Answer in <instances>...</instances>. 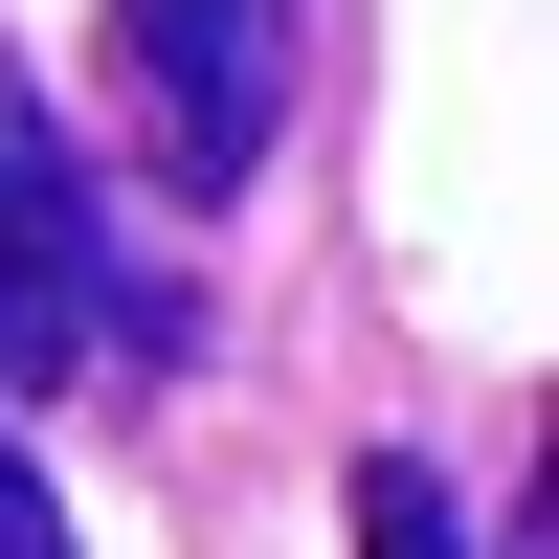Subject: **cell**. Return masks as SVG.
I'll use <instances>...</instances> for the list:
<instances>
[{
    "label": "cell",
    "instance_id": "277c9868",
    "mask_svg": "<svg viewBox=\"0 0 559 559\" xmlns=\"http://www.w3.org/2000/svg\"><path fill=\"white\" fill-rule=\"evenodd\" d=\"M0 559H68V515H45V471H23V426H0Z\"/></svg>",
    "mask_w": 559,
    "mask_h": 559
},
{
    "label": "cell",
    "instance_id": "3957f363",
    "mask_svg": "<svg viewBox=\"0 0 559 559\" xmlns=\"http://www.w3.org/2000/svg\"><path fill=\"white\" fill-rule=\"evenodd\" d=\"M358 559H471V515H448L426 448H358Z\"/></svg>",
    "mask_w": 559,
    "mask_h": 559
},
{
    "label": "cell",
    "instance_id": "6da1fadb",
    "mask_svg": "<svg viewBox=\"0 0 559 559\" xmlns=\"http://www.w3.org/2000/svg\"><path fill=\"white\" fill-rule=\"evenodd\" d=\"M112 336V202H90L68 112H45V68H0V403L68 381V358Z\"/></svg>",
    "mask_w": 559,
    "mask_h": 559
},
{
    "label": "cell",
    "instance_id": "7a4b0ae2",
    "mask_svg": "<svg viewBox=\"0 0 559 559\" xmlns=\"http://www.w3.org/2000/svg\"><path fill=\"white\" fill-rule=\"evenodd\" d=\"M134 90H157V157L202 179H269L292 134V0H134Z\"/></svg>",
    "mask_w": 559,
    "mask_h": 559
}]
</instances>
